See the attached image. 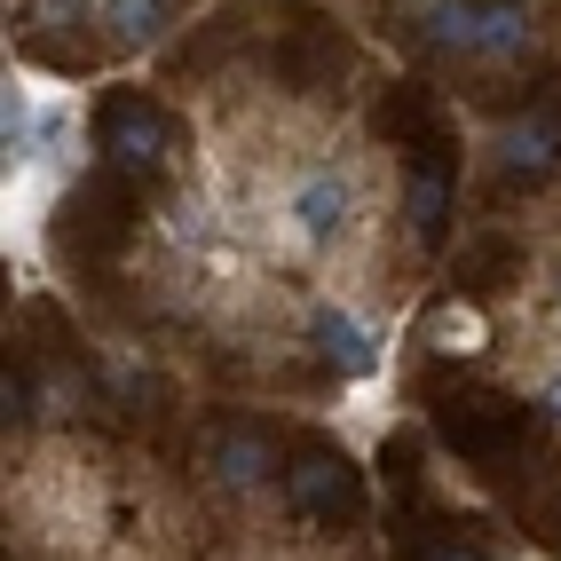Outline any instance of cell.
I'll use <instances>...</instances> for the list:
<instances>
[{
  "instance_id": "6da1fadb",
  "label": "cell",
  "mask_w": 561,
  "mask_h": 561,
  "mask_svg": "<svg viewBox=\"0 0 561 561\" xmlns=\"http://www.w3.org/2000/svg\"><path fill=\"white\" fill-rule=\"evenodd\" d=\"M9 522H16L24 561H95L111 530V482L88 451L41 443L9 482Z\"/></svg>"
},
{
  "instance_id": "7a4b0ae2",
  "label": "cell",
  "mask_w": 561,
  "mask_h": 561,
  "mask_svg": "<svg viewBox=\"0 0 561 561\" xmlns=\"http://www.w3.org/2000/svg\"><path fill=\"white\" fill-rule=\"evenodd\" d=\"M309 348L341 371V380H380V364H388L380 324H371L356 301H317L309 309Z\"/></svg>"
},
{
  "instance_id": "3957f363",
  "label": "cell",
  "mask_w": 561,
  "mask_h": 561,
  "mask_svg": "<svg viewBox=\"0 0 561 561\" xmlns=\"http://www.w3.org/2000/svg\"><path fill=\"white\" fill-rule=\"evenodd\" d=\"M270 435L261 427H214L206 435V451H198V474H206V491L214 499H253L261 482H270Z\"/></svg>"
},
{
  "instance_id": "277c9868",
  "label": "cell",
  "mask_w": 561,
  "mask_h": 561,
  "mask_svg": "<svg viewBox=\"0 0 561 561\" xmlns=\"http://www.w3.org/2000/svg\"><path fill=\"white\" fill-rule=\"evenodd\" d=\"M491 159H499V174H514V182L553 174V167H561V111H530V119H506Z\"/></svg>"
},
{
  "instance_id": "5b68a950",
  "label": "cell",
  "mask_w": 561,
  "mask_h": 561,
  "mask_svg": "<svg viewBox=\"0 0 561 561\" xmlns=\"http://www.w3.org/2000/svg\"><path fill=\"white\" fill-rule=\"evenodd\" d=\"M103 151H111L119 174H159L167 119H159V111H142V103H119V111H111V127H103Z\"/></svg>"
},
{
  "instance_id": "8992f818",
  "label": "cell",
  "mask_w": 561,
  "mask_h": 561,
  "mask_svg": "<svg viewBox=\"0 0 561 561\" xmlns=\"http://www.w3.org/2000/svg\"><path fill=\"white\" fill-rule=\"evenodd\" d=\"M95 24L119 56H142L174 32V0H95Z\"/></svg>"
},
{
  "instance_id": "52a82bcc",
  "label": "cell",
  "mask_w": 561,
  "mask_h": 561,
  "mask_svg": "<svg viewBox=\"0 0 561 561\" xmlns=\"http://www.w3.org/2000/svg\"><path fill=\"white\" fill-rule=\"evenodd\" d=\"M427 348L435 356H482L491 348V317H482L474 301H435L427 309Z\"/></svg>"
},
{
  "instance_id": "ba28073f",
  "label": "cell",
  "mask_w": 561,
  "mask_h": 561,
  "mask_svg": "<svg viewBox=\"0 0 561 561\" xmlns=\"http://www.w3.org/2000/svg\"><path fill=\"white\" fill-rule=\"evenodd\" d=\"M530 9H514V0H482V32H474V64H514L530 48Z\"/></svg>"
},
{
  "instance_id": "9c48e42d",
  "label": "cell",
  "mask_w": 561,
  "mask_h": 561,
  "mask_svg": "<svg viewBox=\"0 0 561 561\" xmlns=\"http://www.w3.org/2000/svg\"><path fill=\"white\" fill-rule=\"evenodd\" d=\"M293 499H301V514H317V506L341 499V474H332L324 459H301V467H293Z\"/></svg>"
},
{
  "instance_id": "30bf717a",
  "label": "cell",
  "mask_w": 561,
  "mask_h": 561,
  "mask_svg": "<svg viewBox=\"0 0 561 561\" xmlns=\"http://www.w3.org/2000/svg\"><path fill=\"white\" fill-rule=\"evenodd\" d=\"M41 403H48V420H71V411H80V380H71V371H48Z\"/></svg>"
},
{
  "instance_id": "8fae6325",
  "label": "cell",
  "mask_w": 561,
  "mask_h": 561,
  "mask_svg": "<svg viewBox=\"0 0 561 561\" xmlns=\"http://www.w3.org/2000/svg\"><path fill=\"white\" fill-rule=\"evenodd\" d=\"M451 561H482V553H451Z\"/></svg>"
}]
</instances>
